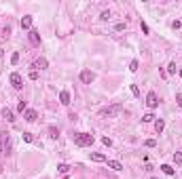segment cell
Masks as SVG:
<instances>
[{"mask_svg":"<svg viewBox=\"0 0 182 179\" xmlns=\"http://www.w3.org/2000/svg\"><path fill=\"white\" fill-rule=\"evenodd\" d=\"M121 110H123L121 103H114V106L102 107V110H100V116H102V118H114V116H119V114H121Z\"/></svg>","mask_w":182,"mask_h":179,"instance_id":"obj_1","label":"cell"},{"mask_svg":"<svg viewBox=\"0 0 182 179\" xmlns=\"http://www.w3.org/2000/svg\"><path fill=\"white\" fill-rule=\"evenodd\" d=\"M93 141H95V139H93V135H91V133H76V135H74V143H76L78 148L91 145Z\"/></svg>","mask_w":182,"mask_h":179,"instance_id":"obj_2","label":"cell"},{"mask_svg":"<svg viewBox=\"0 0 182 179\" xmlns=\"http://www.w3.org/2000/svg\"><path fill=\"white\" fill-rule=\"evenodd\" d=\"M0 145H2V154H11L13 145H11V135H9V133H2V139H0Z\"/></svg>","mask_w":182,"mask_h":179,"instance_id":"obj_3","label":"cell"},{"mask_svg":"<svg viewBox=\"0 0 182 179\" xmlns=\"http://www.w3.org/2000/svg\"><path fill=\"white\" fill-rule=\"evenodd\" d=\"M146 106L150 107V110H155V107L159 106V97H157V93H155V91H150V93L146 95Z\"/></svg>","mask_w":182,"mask_h":179,"instance_id":"obj_4","label":"cell"},{"mask_svg":"<svg viewBox=\"0 0 182 179\" xmlns=\"http://www.w3.org/2000/svg\"><path fill=\"white\" fill-rule=\"evenodd\" d=\"M93 80H95V74H93L91 70H83L81 72V82L83 84H91Z\"/></svg>","mask_w":182,"mask_h":179,"instance_id":"obj_5","label":"cell"},{"mask_svg":"<svg viewBox=\"0 0 182 179\" xmlns=\"http://www.w3.org/2000/svg\"><path fill=\"white\" fill-rule=\"evenodd\" d=\"M11 84H13V89H17V91H19V89L24 86V78H21L17 72H13V74H11Z\"/></svg>","mask_w":182,"mask_h":179,"instance_id":"obj_6","label":"cell"},{"mask_svg":"<svg viewBox=\"0 0 182 179\" xmlns=\"http://www.w3.org/2000/svg\"><path fill=\"white\" fill-rule=\"evenodd\" d=\"M28 38H30V42H32L34 47H38V44H40V32H38V30H34V27L30 30V34H28Z\"/></svg>","mask_w":182,"mask_h":179,"instance_id":"obj_7","label":"cell"},{"mask_svg":"<svg viewBox=\"0 0 182 179\" xmlns=\"http://www.w3.org/2000/svg\"><path fill=\"white\" fill-rule=\"evenodd\" d=\"M24 118L28 120V122H34V120L38 118V112H36V110H25V112H24Z\"/></svg>","mask_w":182,"mask_h":179,"instance_id":"obj_8","label":"cell"},{"mask_svg":"<svg viewBox=\"0 0 182 179\" xmlns=\"http://www.w3.org/2000/svg\"><path fill=\"white\" fill-rule=\"evenodd\" d=\"M60 103L61 106H70V91H61L60 93Z\"/></svg>","mask_w":182,"mask_h":179,"instance_id":"obj_9","label":"cell"},{"mask_svg":"<svg viewBox=\"0 0 182 179\" xmlns=\"http://www.w3.org/2000/svg\"><path fill=\"white\" fill-rule=\"evenodd\" d=\"M21 30H32V15L21 17Z\"/></svg>","mask_w":182,"mask_h":179,"instance_id":"obj_10","label":"cell"},{"mask_svg":"<svg viewBox=\"0 0 182 179\" xmlns=\"http://www.w3.org/2000/svg\"><path fill=\"white\" fill-rule=\"evenodd\" d=\"M106 162H108V169H112V171H123V164L119 160H106Z\"/></svg>","mask_w":182,"mask_h":179,"instance_id":"obj_11","label":"cell"},{"mask_svg":"<svg viewBox=\"0 0 182 179\" xmlns=\"http://www.w3.org/2000/svg\"><path fill=\"white\" fill-rule=\"evenodd\" d=\"M89 158H91L93 162H106V156H104V154H100V152H93V154L89 156Z\"/></svg>","mask_w":182,"mask_h":179,"instance_id":"obj_12","label":"cell"},{"mask_svg":"<svg viewBox=\"0 0 182 179\" xmlns=\"http://www.w3.org/2000/svg\"><path fill=\"white\" fill-rule=\"evenodd\" d=\"M47 65H49V61L45 59V57H38V59H36V63H34V68H40V70H45Z\"/></svg>","mask_w":182,"mask_h":179,"instance_id":"obj_13","label":"cell"},{"mask_svg":"<svg viewBox=\"0 0 182 179\" xmlns=\"http://www.w3.org/2000/svg\"><path fill=\"white\" fill-rule=\"evenodd\" d=\"M163 129H165V122L159 118V120H155V131H157V135H161L163 133Z\"/></svg>","mask_w":182,"mask_h":179,"instance_id":"obj_14","label":"cell"},{"mask_svg":"<svg viewBox=\"0 0 182 179\" xmlns=\"http://www.w3.org/2000/svg\"><path fill=\"white\" fill-rule=\"evenodd\" d=\"M2 116L9 120V122H13V120H15V116H13V112L9 110V107H2Z\"/></svg>","mask_w":182,"mask_h":179,"instance_id":"obj_15","label":"cell"},{"mask_svg":"<svg viewBox=\"0 0 182 179\" xmlns=\"http://www.w3.org/2000/svg\"><path fill=\"white\" fill-rule=\"evenodd\" d=\"M161 171H163L165 175H170V177H171V175H174V173H176V171H174V169H171L170 164H161Z\"/></svg>","mask_w":182,"mask_h":179,"instance_id":"obj_16","label":"cell"},{"mask_svg":"<svg viewBox=\"0 0 182 179\" xmlns=\"http://www.w3.org/2000/svg\"><path fill=\"white\" fill-rule=\"evenodd\" d=\"M170 74H176V61H170V65H167V76Z\"/></svg>","mask_w":182,"mask_h":179,"instance_id":"obj_17","label":"cell"},{"mask_svg":"<svg viewBox=\"0 0 182 179\" xmlns=\"http://www.w3.org/2000/svg\"><path fill=\"white\" fill-rule=\"evenodd\" d=\"M153 120H155V114H150V112L142 116V122H153Z\"/></svg>","mask_w":182,"mask_h":179,"instance_id":"obj_18","label":"cell"},{"mask_svg":"<svg viewBox=\"0 0 182 179\" xmlns=\"http://www.w3.org/2000/svg\"><path fill=\"white\" fill-rule=\"evenodd\" d=\"M174 162H176V164H182V154H180V152L174 154Z\"/></svg>","mask_w":182,"mask_h":179,"instance_id":"obj_19","label":"cell"},{"mask_svg":"<svg viewBox=\"0 0 182 179\" xmlns=\"http://www.w3.org/2000/svg\"><path fill=\"white\" fill-rule=\"evenodd\" d=\"M129 72H138V59H134L129 63Z\"/></svg>","mask_w":182,"mask_h":179,"instance_id":"obj_20","label":"cell"},{"mask_svg":"<svg viewBox=\"0 0 182 179\" xmlns=\"http://www.w3.org/2000/svg\"><path fill=\"white\" fill-rule=\"evenodd\" d=\"M24 141H28V143H32V141H34L32 133H24Z\"/></svg>","mask_w":182,"mask_h":179,"instance_id":"obj_21","label":"cell"},{"mask_svg":"<svg viewBox=\"0 0 182 179\" xmlns=\"http://www.w3.org/2000/svg\"><path fill=\"white\" fill-rule=\"evenodd\" d=\"M100 19H102V21H108L110 19V11H104L102 15H100Z\"/></svg>","mask_w":182,"mask_h":179,"instance_id":"obj_22","label":"cell"},{"mask_svg":"<svg viewBox=\"0 0 182 179\" xmlns=\"http://www.w3.org/2000/svg\"><path fill=\"white\" fill-rule=\"evenodd\" d=\"M17 61H19V53H13L11 55V63L13 65H17Z\"/></svg>","mask_w":182,"mask_h":179,"instance_id":"obj_23","label":"cell"},{"mask_svg":"<svg viewBox=\"0 0 182 179\" xmlns=\"http://www.w3.org/2000/svg\"><path fill=\"white\" fill-rule=\"evenodd\" d=\"M57 171H60V173H68V171H70V167H68V164H60V167H57Z\"/></svg>","mask_w":182,"mask_h":179,"instance_id":"obj_24","label":"cell"},{"mask_svg":"<svg viewBox=\"0 0 182 179\" xmlns=\"http://www.w3.org/2000/svg\"><path fill=\"white\" fill-rule=\"evenodd\" d=\"M102 143H104V145H112V139H110V137H102Z\"/></svg>","mask_w":182,"mask_h":179,"instance_id":"obj_25","label":"cell"},{"mask_svg":"<svg viewBox=\"0 0 182 179\" xmlns=\"http://www.w3.org/2000/svg\"><path fill=\"white\" fill-rule=\"evenodd\" d=\"M49 133H51V137H53V139H55V137L60 135V133H57V129H55V127H51V129H49Z\"/></svg>","mask_w":182,"mask_h":179,"instance_id":"obj_26","label":"cell"},{"mask_svg":"<svg viewBox=\"0 0 182 179\" xmlns=\"http://www.w3.org/2000/svg\"><path fill=\"white\" fill-rule=\"evenodd\" d=\"M30 80H38V72H36V70L30 72Z\"/></svg>","mask_w":182,"mask_h":179,"instance_id":"obj_27","label":"cell"},{"mask_svg":"<svg viewBox=\"0 0 182 179\" xmlns=\"http://www.w3.org/2000/svg\"><path fill=\"white\" fill-rule=\"evenodd\" d=\"M131 93H134L135 97H140V89H138V86H135V84H131Z\"/></svg>","mask_w":182,"mask_h":179,"instance_id":"obj_28","label":"cell"},{"mask_svg":"<svg viewBox=\"0 0 182 179\" xmlns=\"http://www.w3.org/2000/svg\"><path fill=\"white\" fill-rule=\"evenodd\" d=\"M176 103H178V107H182V93L176 95Z\"/></svg>","mask_w":182,"mask_h":179,"instance_id":"obj_29","label":"cell"},{"mask_svg":"<svg viewBox=\"0 0 182 179\" xmlns=\"http://www.w3.org/2000/svg\"><path fill=\"white\" fill-rule=\"evenodd\" d=\"M155 145H157L155 139H148V141H146V148H155Z\"/></svg>","mask_w":182,"mask_h":179,"instance_id":"obj_30","label":"cell"},{"mask_svg":"<svg viewBox=\"0 0 182 179\" xmlns=\"http://www.w3.org/2000/svg\"><path fill=\"white\" fill-rule=\"evenodd\" d=\"M19 112H25V101H19V106H17Z\"/></svg>","mask_w":182,"mask_h":179,"instance_id":"obj_31","label":"cell"},{"mask_svg":"<svg viewBox=\"0 0 182 179\" xmlns=\"http://www.w3.org/2000/svg\"><path fill=\"white\" fill-rule=\"evenodd\" d=\"M114 30H117V32H121V30H125V23H117V25H114Z\"/></svg>","mask_w":182,"mask_h":179,"instance_id":"obj_32","label":"cell"},{"mask_svg":"<svg viewBox=\"0 0 182 179\" xmlns=\"http://www.w3.org/2000/svg\"><path fill=\"white\" fill-rule=\"evenodd\" d=\"M140 25H142V32H144V34H148V25H146L144 21H142V23H140Z\"/></svg>","mask_w":182,"mask_h":179,"instance_id":"obj_33","label":"cell"},{"mask_svg":"<svg viewBox=\"0 0 182 179\" xmlns=\"http://www.w3.org/2000/svg\"><path fill=\"white\" fill-rule=\"evenodd\" d=\"M0 57H2V48H0Z\"/></svg>","mask_w":182,"mask_h":179,"instance_id":"obj_34","label":"cell"},{"mask_svg":"<svg viewBox=\"0 0 182 179\" xmlns=\"http://www.w3.org/2000/svg\"><path fill=\"white\" fill-rule=\"evenodd\" d=\"M180 78H182V70H180Z\"/></svg>","mask_w":182,"mask_h":179,"instance_id":"obj_35","label":"cell"},{"mask_svg":"<svg viewBox=\"0 0 182 179\" xmlns=\"http://www.w3.org/2000/svg\"><path fill=\"white\" fill-rule=\"evenodd\" d=\"M153 179H157V177H153Z\"/></svg>","mask_w":182,"mask_h":179,"instance_id":"obj_36","label":"cell"}]
</instances>
